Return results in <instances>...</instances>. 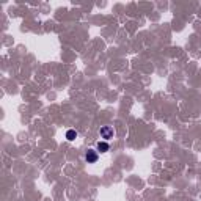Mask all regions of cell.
Returning a JSON list of instances; mask_svg holds the SVG:
<instances>
[{
	"label": "cell",
	"instance_id": "3957f363",
	"mask_svg": "<svg viewBox=\"0 0 201 201\" xmlns=\"http://www.w3.org/2000/svg\"><path fill=\"white\" fill-rule=\"evenodd\" d=\"M109 148H110V146H109V143H105V142H99V143H98V149H99L101 153H107Z\"/></svg>",
	"mask_w": 201,
	"mask_h": 201
},
{
	"label": "cell",
	"instance_id": "7a4b0ae2",
	"mask_svg": "<svg viewBox=\"0 0 201 201\" xmlns=\"http://www.w3.org/2000/svg\"><path fill=\"white\" fill-rule=\"evenodd\" d=\"M87 160H88V164H94V162L98 160V154H96V151L88 149V151H87Z\"/></svg>",
	"mask_w": 201,
	"mask_h": 201
},
{
	"label": "cell",
	"instance_id": "6da1fadb",
	"mask_svg": "<svg viewBox=\"0 0 201 201\" xmlns=\"http://www.w3.org/2000/svg\"><path fill=\"white\" fill-rule=\"evenodd\" d=\"M113 135H115L113 127H110V126H104V127H101V137H102L104 140H110V138H113Z\"/></svg>",
	"mask_w": 201,
	"mask_h": 201
},
{
	"label": "cell",
	"instance_id": "277c9868",
	"mask_svg": "<svg viewBox=\"0 0 201 201\" xmlns=\"http://www.w3.org/2000/svg\"><path fill=\"white\" fill-rule=\"evenodd\" d=\"M75 137H77V132H75V131H68V132H66V138H68V140H74Z\"/></svg>",
	"mask_w": 201,
	"mask_h": 201
}]
</instances>
